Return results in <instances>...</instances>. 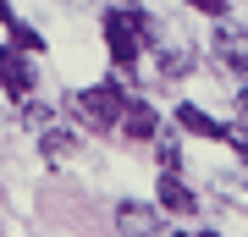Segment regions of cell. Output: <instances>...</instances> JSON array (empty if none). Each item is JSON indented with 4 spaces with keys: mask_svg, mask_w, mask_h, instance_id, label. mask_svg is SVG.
<instances>
[{
    "mask_svg": "<svg viewBox=\"0 0 248 237\" xmlns=\"http://www.w3.org/2000/svg\"><path fill=\"white\" fill-rule=\"evenodd\" d=\"M66 111H78V122H89L94 132H110V127H122L127 99H122V88H116V83H105V88H89V94H72Z\"/></svg>",
    "mask_w": 248,
    "mask_h": 237,
    "instance_id": "6da1fadb",
    "label": "cell"
},
{
    "mask_svg": "<svg viewBox=\"0 0 248 237\" xmlns=\"http://www.w3.org/2000/svg\"><path fill=\"white\" fill-rule=\"evenodd\" d=\"M149 39V28H138V11H110L105 17V44L116 66H138V50Z\"/></svg>",
    "mask_w": 248,
    "mask_h": 237,
    "instance_id": "7a4b0ae2",
    "label": "cell"
},
{
    "mask_svg": "<svg viewBox=\"0 0 248 237\" xmlns=\"http://www.w3.org/2000/svg\"><path fill=\"white\" fill-rule=\"evenodd\" d=\"M215 55H221L232 72H248V28L221 22V28H215Z\"/></svg>",
    "mask_w": 248,
    "mask_h": 237,
    "instance_id": "3957f363",
    "label": "cell"
},
{
    "mask_svg": "<svg viewBox=\"0 0 248 237\" xmlns=\"http://www.w3.org/2000/svg\"><path fill=\"white\" fill-rule=\"evenodd\" d=\"M116 226H122V237H155L160 221H155L149 204H133V199H127L122 210H116Z\"/></svg>",
    "mask_w": 248,
    "mask_h": 237,
    "instance_id": "277c9868",
    "label": "cell"
},
{
    "mask_svg": "<svg viewBox=\"0 0 248 237\" xmlns=\"http://www.w3.org/2000/svg\"><path fill=\"white\" fill-rule=\"evenodd\" d=\"M0 72H6V94H11V99H28V88H33V72H28V61H22L17 44L0 55Z\"/></svg>",
    "mask_w": 248,
    "mask_h": 237,
    "instance_id": "5b68a950",
    "label": "cell"
},
{
    "mask_svg": "<svg viewBox=\"0 0 248 237\" xmlns=\"http://www.w3.org/2000/svg\"><path fill=\"white\" fill-rule=\"evenodd\" d=\"M122 132H127V138H155V132H160V116H155V105L133 99V105H127V116H122Z\"/></svg>",
    "mask_w": 248,
    "mask_h": 237,
    "instance_id": "8992f818",
    "label": "cell"
},
{
    "mask_svg": "<svg viewBox=\"0 0 248 237\" xmlns=\"http://www.w3.org/2000/svg\"><path fill=\"white\" fill-rule=\"evenodd\" d=\"M160 210H171V215H193V210H199V199H193V193L177 182V176L166 171V176H160Z\"/></svg>",
    "mask_w": 248,
    "mask_h": 237,
    "instance_id": "52a82bcc",
    "label": "cell"
},
{
    "mask_svg": "<svg viewBox=\"0 0 248 237\" xmlns=\"http://www.w3.org/2000/svg\"><path fill=\"white\" fill-rule=\"evenodd\" d=\"M177 127H187L193 138H226V127H221V122H210L199 105H177Z\"/></svg>",
    "mask_w": 248,
    "mask_h": 237,
    "instance_id": "ba28073f",
    "label": "cell"
},
{
    "mask_svg": "<svg viewBox=\"0 0 248 237\" xmlns=\"http://www.w3.org/2000/svg\"><path fill=\"white\" fill-rule=\"evenodd\" d=\"M160 72H166L171 83L187 78V72H193V50H182V44H177V50H160Z\"/></svg>",
    "mask_w": 248,
    "mask_h": 237,
    "instance_id": "9c48e42d",
    "label": "cell"
},
{
    "mask_svg": "<svg viewBox=\"0 0 248 237\" xmlns=\"http://www.w3.org/2000/svg\"><path fill=\"white\" fill-rule=\"evenodd\" d=\"M39 143H45V155H50V160H66L78 138H72V132H61V127H45V132H39Z\"/></svg>",
    "mask_w": 248,
    "mask_h": 237,
    "instance_id": "30bf717a",
    "label": "cell"
},
{
    "mask_svg": "<svg viewBox=\"0 0 248 237\" xmlns=\"http://www.w3.org/2000/svg\"><path fill=\"white\" fill-rule=\"evenodd\" d=\"M155 160H160L166 171H177V166H182V143L171 138V132H155Z\"/></svg>",
    "mask_w": 248,
    "mask_h": 237,
    "instance_id": "8fae6325",
    "label": "cell"
},
{
    "mask_svg": "<svg viewBox=\"0 0 248 237\" xmlns=\"http://www.w3.org/2000/svg\"><path fill=\"white\" fill-rule=\"evenodd\" d=\"M11 44H17V50H45V39H39L28 22H17V17H11Z\"/></svg>",
    "mask_w": 248,
    "mask_h": 237,
    "instance_id": "7c38bea8",
    "label": "cell"
},
{
    "mask_svg": "<svg viewBox=\"0 0 248 237\" xmlns=\"http://www.w3.org/2000/svg\"><path fill=\"white\" fill-rule=\"evenodd\" d=\"M22 122L45 132V127H50V105H22Z\"/></svg>",
    "mask_w": 248,
    "mask_h": 237,
    "instance_id": "4fadbf2b",
    "label": "cell"
},
{
    "mask_svg": "<svg viewBox=\"0 0 248 237\" xmlns=\"http://www.w3.org/2000/svg\"><path fill=\"white\" fill-rule=\"evenodd\" d=\"M193 11H204V17H215V22H226V0H187Z\"/></svg>",
    "mask_w": 248,
    "mask_h": 237,
    "instance_id": "5bb4252c",
    "label": "cell"
},
{
    "mask_svg": "<svg viewBox=\"0 0 248 237\" xmlns=\"http://www.w3.org/2000/svg\"><path fill=\"white\" fill-rule=\"evenodd\" d=\"M226 143L237 149V160H248V127H226Z\"/></svg>",
    "mask_w": 248,
    "mask_h": 237,
    "instance_id": "9a60e30c",
    "label": "cell"
},
{
    "mask_svg": "<svg viewBox=\"0 0 248 237\" xmlns=\"http://www.w3.org/2000/svg\"><path fill=\"white\" fill-rule=\"evenodd\" d=\"M237 111H248V83H243V88H237Z\"/></svg>",
    "mask_w": 248,
    "mask_h": 237,
    "instance_id": "2e32d148",
    "label": "cell"
},
{
    "mask_svg": "<svg viewBox=\"0 0 248 237\" xmlns=\"http://www.w3.org/2000/svg\"><path fill=\"white\" fill-rule=\"evenodd\" d=\"M204 237H221V232H204Z\"/></svg>",
    "mask_w": 248,
    "mask_h": 237,
    "instance_id": "e0dca14e",
    "label": "cell"
},
{
    "mask_svg": "<svg viewBox=\"0 0 248 237\" xmlns=\"http://www.w3.org/2000/svg\"><path fill=\"white\" fill-rule=\"evenodd\" d=\"M177 237H182V232H177Z\"/></svg>",
    "mask_w": 248,
    "mask_h": 237,
    "instance_id": "ac0fdd59",
    "label": "cell"
}]
</instances>
